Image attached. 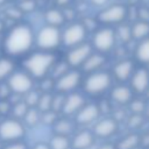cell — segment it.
<instances>
[{"label": "cell", "instance_id": "1", "mask_svg": "<svg viewBox=\"0 0 149 149\" xmlns=\"http://www.w3.org/2000/svg\"><path fill=\"white\" fill-rule=\"evenodd\" d=\"M34 40L35 34L29 24L16 23L6 33L2 48L8 56H21L33 48Z\"/></svg>", "mask_w": 149, "mask_h": 149}, {"label": "cell", "instance_id": "2", "mask_svg": "<svg viewBox=\"0 0 149 149\" xmlns=\"http://www.w3.org/2000/svg\"><path fill=\"white\" fill-rule=\"evenodd\" d=\"M56 63V56L50 51H36L23 61L24 71L33 79H43Z\"/></svg>", "mask_w": 149, "mask_h": 149}, {"label": "cell", "instance_id": "3", "mask_svg": "<svg viewBox=\"0 0 149 149\" xmlns=\"http://www.w3.org/2000/svg\"><path fill=\"white\" fill-rule=\"evenodd\" d=\"M34 43L41 51H50L56 49L62 43V33L52 26H43L35 35Z\"/></svg>", "mask_w": 149, "mask_h": 149}, {"label": "cell", "instance_id": "4", "mask_svg": "<svg viewBox=\"0 0 149 149\" xmlns=\"http://www.w3.org/2000/svg\"><path fill=\"white\" fill-rule=\"evenodd\" d=\"M26 135V126L21 120L6 118L0 121V140L5 143L19 142Z\"/></svg>", "mask_w": 149, "mask_h": 149}, {"label": "cell", "instance_id": "5", "mask_svg": "<svg viewBox=\"0 0 149 149\" xmlns=\"http://www.w3.org/2000/svg\"><path fill=\"white\" fill-rule=\"evenodd\" d=\"M8 88L12 94L24 95L27 92L34 88V79L23 70V71H14L9 78L6 80Z\"/></svg>", "mask_w": 149, "mask_h": 149}, {"label": "cell", "instance_id": "6", "mask_svg": "<svg viewBox=\"0 0 149 149\" xmlns=\"http://www.w3.org/2000/svg\"><path fill=\"white\" fill-rule=\"evenodd\" d=\"M111 81L109 73L105 71H95L85 79L84 90L88 94H100L109 87Z\"/></svg>", "mask_w": 149, "mask_h": 149}, {"label": "cell", "instance_id": "7", "mask_svg": "<svg viewBox=\"0 0 149 149\" xmlns=\"http://www.w3.org/2000/svg\"><path fill=\"white\" fill-rule=\"evenodd\" d=\"M85 34H86V29L81 23L79 22L71 23L62 33V43L70 48L76 47L83 43V40L85 38Z\"/></svg>", "mask_w": 149, "mask_h": 149}, {"label": "cell", "instance_id": "8", "mask_svg": "<svg viewBox=\"0 0 149 149\" xmlns=\"http://www.w3.org/2000/svg\"><path fill=\"white\" fill-rule=\"evenodd\" d=\"M93 45L100 52H107L113 49L115 43V33L109 28H102L95 31L93 36Z\"/></svg>", "mask_w": 149, "mask_h": 149}, {"label": "cell", "instance_id": "9", "mask_svg": "<svg viewBox=\"0 0 149 149\" xmlns=\"http://www.w3.org/2000/svg\"><path fill=\"white\" fill-rule=\"evenodd\" d=\"M91 45L88 43H80L76 47H72L66 54V63L71 66L83 65L85 59L92 54Z\"/></svg>", "mask_w": 149, "mask_h": 149}, {"label": "cell", "instance_id": "10", "mask_svg": "<svg viewBox=\"0 0 149 149\" xmlns=\"http://www.w3.org/2000/svg\"><path fill=\"white\" fill-rule=\"evenodd\" d=\"M80 79V73L78 71H68L55 80V88L58 91V93L64 94L65 92H70L76 88L79 85Z\"/></svg>", "mask_w": 149, "mask_h": 149}, {"label": "cell", "instance_id": "11", "mask_svg": "<svg viewBox=\"0 0 149 149\" xmlns=\"http://www.w3.org/2000/svg\"><path fill=\"white\" fill-rule=\"evenodd\" d=\"M127 15V9L122 5L108 6L99 13V21L104 23H119L125 20Z\"/></svg>", "mask_w": 149, "mask_h": 149}, {"label": "cell", "instance_id": "12", "mask_svg": "<svg viewBox=\"0 0 149 149\" xmlns=\"http://www.w3.org/2000/svg\"><path fill=\"white\" fill-rule=\"evenodd\" d=\"M132 88L137 93H144L149 87V72L147 69L141 68L134 71L130 76Z\"/></svg>", "mask_w": 149, "mask_h": 149}, {"label": "cell", "instance_id": "13", "mask_svg": "<svg viewBox=\"0 0 149 149\" xmlns=\"http://www.w3.org/2000/svg\"><path fill=\"white\" fill-rule=\"evenodd\" d=\"M85 104L84 97L78 94V93H71L68 97H65L64 104H63V108H62V113L65 115H71L77 113Z\"/></svg>", "mask_w": 149, "mask_h": 149}, {"label": "cell", "instance_id": "14", "mask_svg": "<svg viewBox=\"0 0 149 149\" xmlns=\"http://www.w3.org/2000/svg\"><path fill=\"white\" fill-rule=\"evenodd\" d=\"M118 129V123L113 118H104L94 125V134L99 137H108Z\"/></svg>", "mask_w": 149, "mask_h": 149}, {"label": "cell", "instance_id": "15", "mask_svg": "<svg viewBox=\"0 0 149 149\" xmlns=\"http://www.w3.org/2000/svg\"><path fill=\"white\" fill-rule=\"evenodd\" d=\"M100 114L99 107L94 104H90L86 106H83L76 115V120L78 123L80 125H86V123H91L92 121H94Z\"/></svg>", "mask_w": 149, "mask_h": 149}, {"label": "cell", "instance_id": "16", "mask_svg": "<svg viewBox=\"0 0 149 149\" xmlns=\"http://www.w3.org/2000/svg\"><path fill=\"white\" fill-rule=\"evenodd\" d=\"M133 69H134V64L132 61L129 59H122L120 62H118L114 68H113V73H114V77L118 79V80H127L132 73H133Z\"/></svg>", "mask_w": 149, "mask_h": 149}, {"label": "cell", "instance_id": "17", "mask_svg": "<svg viewBox=\"0 0 149 149\" xmlns=\"http://www.w3.org/2000/svg\"><path fill=\"white\" fill-rule=\"evenodd\" d=\"M94 142L93 134L88 130H81L73 137L71 146L73 149H87Z\"/></svg>", "mask_w": 149, "mask_h": 149}, {"label": "cell", "instance_id": "18", "mask_svg": "<svg viewBox=\"0 0 149 149\" xmlns=\"http://www.w3.org/2000/svg\"><path fill=\"white\" fill-rule=\"evenodd\" d=\"M132 90L127 86H116L112 90L111 92V97H112V100L120 104V105H125V104H128L130 100H132Z\"/></svg>", "mask_w": 149, "mask_h": 149}, {"label": "cell", "instance_id": "19", "mask_svg": "<svg viewBox=\"0 0 149 149\" xmlns=\"http://www.w3.org/2000/svg\"><path fill=\"white\" fill-rule=\"evenodd\" d=\"M105 63V57L100 54H91L83 63V69L86 72H95Z\"/></svg>", "mask_w": 149, "mask_h": 149}, {"label": "cell", "instance_id": "20", "mask_svg": "<svg viewBox=\"0 0 149 149\" xmlns=\"http://www.w3.org/2000/svg\"><path fill=\"white\" fill-rule=\"evenodd\" d=\"M44 20H45L48 26H52V27H56V28H58L59 26H62L65 22L63 13L58 8H49V9H47L44 12Z\"/></svg>", "mask_w": 149, "mask_h": 149}, {"label": "cell", "instance_id": "21", "mask_svg": "<svg viewBox=\"0 0 149 149\" xmlns=\"http://www.w3.org/2000/svg\"><path fill=\"white\" fill-rule=\"evenodd\" d=\"M15 71V63L10 57H0V83L9 78Z\"/></svg>", "mask_w": 149, "mask_h": 149}, {"label": "cell", "instance_id": "22", "mask_svg": "<svg viewBox=\"0 0 149 149\" xmlns=\"http://www.w3.org/2000/svg\"><path fill=\"white\" fill-rule=\"evenodd\" d=\"M52 127L56 135H63V136L70 135L73 129L72 122H70L68 119H57L56 122L52 125Z\"/></svg>", "mask_w": 149, "mask_h": 149}, {"label": "cell", "instance_id": "23", "mask_svg": "<svg viewBox=\"0 0 149 149\" xmlns=\"http://www.w3.org/2000/svg\"><path fill=\"white\" fill-rule=\"evenodd\" d=\"M130 30H132V37L133 38L144 40L149 35V22L137 21L133 24Z\"/></svg>", "mask_w": 149, "mask_h": 149}, {"label": "cell", "instance_id": "24", "mask_svg": "<svg viewBox=\"0 0 149 149\" xmlns=\"http://www.w3.org/2000/svg\"><path fill=\"white\" fill-rule=\"evenodd\" d=\"M40 120H41V112L36 107H31V108H28L26 115L22 119V122L24 126L33 128L40 123Z\"/></svg>", "mask_w": 149, "mask_h": 149}, {"label": "cell", "instance_id": "25", "mask_svg": "<svg viewBox=\"0 0 149 149\" xmlns=\"http://www.w3.org/2000/svg\"><path fill=\"white\" fill-rule=\"evenodd\" d=\"M139 144H140V136L137 134H128L118 142L115 148L116 149H135Z\"/></svg>", "mask_w": 149, "mask_h": 149}, {"label": "cell", "instance_id": "26", "mask_svg": "<svg viewBox=\"0 0 149 149\" xmlns=\"http://www.w3.org/2000/svg\"><path fill=\"white\" fill-rule=\"evenodd\" d=\"M49 148L50 149H69L71 146V142L68 136L63 135H54L49 141Z\"/></svg>", "mask_w": 149, "mask_h": 149}, {"label": "cell", "instance_id": "27", "mask_svg": "<svg viewBox=\"0 0 149 149\" xmlns=\"http://www.w3.org/2000/svg\"><path fill=\"white\" fill-rule=\"evenodd\" d=\"M28 106L23 102V100H19L14 104H12V107H10V115L12 118L16 119V120H22L23 116L26 115L27 111H28Z\"/></svg>", "mask_w": 149, "mask_h": 149}, {"label": "cell", "instance_id": "28", "mask_svg": "<svg viewBox=\"0 0 149 149\" xmlns=\"http://www.w3.org/2000/svg\"><path fill=\"white\" fill-rule=\"evenodd\" d=\"M136 58L142 63H149V38H144L137 45Z\"/></svg>", "mask_w": 149, "mask_h": 149}, {"label": "cell", "instance_id": "29", "mask_svg": "<svg viewBox=\"0 0 149 149\" xmlns=\"http://www.w3.org/2000/svg\"><path fill=\"white\" fill-rule=\"evenodd\" d=\"M51 102H52V94L50 92H42L37 102L36 108L43 113L47 111H51Z\"/></svg>", "mask_w": 149, "mask_h": 149}, {"label": "cell", "instance_id": "30", "mask_svg": "<svg viewBox=\"0 0 149 149\" xmlns=\"http://www.w3.org/2000/svg\"><path fill=\"white\" fill-rule=\"evenodd\" d=\"M40 95H41V93L38 92V91H36V90H30L29 92H27L24 95H23V102L29 107V108H31V107H36L37 106V102H38V99H40Z\"/></svg>", "mask_w": 149, "mask_h": 149}, {"label": "cell", "instance_id": "31", "mask_svg": "<svg viewBox=\"0 0 149 149\" xmlns=\"http://www.w3.org/2000/svg\"><path fill=\"white\" fill-rule=\"evenodd\" d=\"M116 36L122 43H128L133 37H132V30L130 27L127 24H120L116 29Z\"/></svg>", "mask_w": 149, "mask_h": 149}, {"label": "cell", "instance_id": "32", "mask_svg": "<svg viewBox=\"0 0 149 149\" xmlns=\"http://www.w3.org/2000/svg\"><path fill=\"white\" fill-rule=\"evenodd\" d=\"M16 6L22 12V14H29L36 9L37 3H36V0H20Z\"/></svg>", "mask_w": 149, "mask_h": 149}, {"label": "cell", "instance_id": "33", "mask_svg": "<svg viewBox=\"0 0 149 149\" xmlns=\"http://www.w3.org/2000/svg\"><path fill=\"white\" fill-rule=\"evenodd\" d=\"M57 120V113L54 111H47L41 113V120L40 122L44 126H52Z\"/></svg>", "mask_w": 149, "mask_h": 149}, {"label": "cell", "instance_id": "34", "mask_svg": "<svg viewBox=\"0 0 149 149\" xmlns=\"http://www.w3.org/2000/svg\"><path fill=\"white\" fill-rule=\"evenodd\" d=\"M65 97L63 93H58L56 95H52V102H51V111L58 113L62 111L63 108V104H64Z\"/></svg>", "mask_w": 149, "mask_h": 149}, {"label": "cell", "instance_id": "35", "mask_svg": "<svg viewBox=\"0 0 149 149\" xmlns=\"http://www.w3.org/2000/svg\"><path fill=\"white\" fill-rule=\"evenodd\" d=\"M69 64L66 63V62H61V63H55V65L52 66V69L51 70H54L52 71V74H54V77L57 79V78H59L61 76H63L65 72H68L69 70ZM55 79V80H56Z\"/></svg>", "mask_w": 149, "mask_h": 149}, {"label": "cell", "instance_id": "36", "mask_svg": "<svg viewBox=\"0 0 149 149\" xmlns=\"http://www.w3.org/2000/svg\"><path fill=\"white\" fill-rule=\"evenodd\" d=\"M130 109L134 114H142L146 111V104L141 99H135L132 100L130 102Z\"/></svg>", "mask_w": 149, "mask_h": 149}, {"label": "cell", "instance_id": "37", "mask_svg": "<svg viewBox=\"0 0 149 149\" xmlns=\"http://www.w3.org/2000/svg\"><path fill=\"white\" fill-rule=\"evenodd\" d=\"M143 123V115L142 114H133L128 119L129 128H139Z\"/></svg>", "mask_w": 149, "mask_h": 149}, {"label": "cell", "instance_id": "38", "mask_svg": "<svg viewBox=\"0 0 149 149\" xmlns=\"http://www.w3.org/2000/svg\"><path fill=\"white\" fill-rule=\"evenodd\" d=\"M6 15H7L9 19H12V20H19V19H21V17L23 16L22 12L19 9L17 6H15V7L12 6V7L7 8V9H6Z\"/></svg>", "mask_w": 149, "mask_h": 149}, {"label": "cell", "instance_id": "39", "mask_svg": "<svg viewBox=\"0 0 149 149\" xmlns=\"http://www.w3.org/2000/svg\"><path fill=\"white\" fill-rule=\"evenodd\" d=\"M41 80H42L41 90H43V92H50V90H52V87H55V79H52V78H43Z\"/></svg>", "mask_w": 149, "mask_h": 149}, {"label": "cell", "instance_id": "40", "mask_svg": "<svg viewBox=\"0 0 149 149\" xmlns=\"http://www.w3.org/2000/svg\"><path fill=\"white\" fill-rule=\"evenodd\" d=\"M12 104L9 102L8 99H0V115L8 114L10 112Z\"/></svg>", "mask_w": 149, "mask_h": 149}, {"label": "cell", "instance_id": "41", "mask_svg": "<svg viewBox=\"0 0 149 149\" xmlns=\"http://www.w3.org/2000/svg\"><path fill=\"white\" fill-rule=\"evenodd\" d=\"M62 13H63V16H64V20L66 21H72L73 19H74V16H76V12H74V9L73 8H71V7H64V9L62 10Z\"/></svg>", "mask_w": 149, "mask_h": 149}, {"label": "cell", "instance_id": "42", "mask_svg": "<svg viewBox=\"0 0 149 149\" xmlns=\"http://www.w3.org/2000/svg\"><path fill=\"white\" fill-rule=\"evenodd\" d=\"M137 16L140 19V21H144V22H149V9L148 8H140L137 10Z\"/></svg>", "mask_w": 149, "mask_h": 149}, {"label": "cell", "instance_id": "43", "mask_svg": "<svg viewBox=\"0 0 149 149\" xmlns=\"http://www.w3.org/2000/svg\"><path fill=\"white\" fill-rule=\"evenodd\" d=\"M2 149H27V146L19 141V142H13V143H7Z\"/></svg>", "mask_w": 149, "mask_h": 149}, {"label": "cell", "instance_id": "44", "mask_svg": "<svg viewBox=\"0 0 149 149\" xmlns=\"http://www.w3.org/2000/svg\"><path fill=\"white\" fill-rule=\"evenodd\" d=\"M83 26H84V28L87 30V29H92V28H94L95 27V22H94V20H92V19H88V17H86V19H84V21H83V23H81Z\"/></svg>", "mask_w": 149, "mask_h": 149}, {"label": "cell", "instance_id": "45", "mask_svg": "<svg viewBox=\"0 0 149 149\" xmlns=\"http://www.w3.org/2000/svg\"><path fill=\"white\" fill-rule=\"evenodd\" d=\"M140 143H141L142 146L149 148V133H147V134L140 136Z\"/></svg>", "mask_w": 149, "mask_h": 149}, {"label": "cell", "instance_id": "46", "mask_svg": "<svg viewBox=\"0 0 149 149\" xmlns=\"http://www.w3.org/2000/svg\"><path fill=\"white\" fill-rule=\"evenodd\" d=\"M98 107H99V106H98ZM99 111H102V112H109L111 108H109V104H108V101H101L100 107H99Z\"/></svg>", "mask_w": 149, "mask_h": 149}, {"label": "cell", "instance_id": "47", "mask_svg": "<svg viewBox=\"0 0 149 149\" xmlns=\"http://www.w3.org/2000/svg\"><path fill=\"white\" fill-rule=\"evenodd\" d=\"M71 0H55V3L59 7H68Z\"/></svg>", "mask_w": 149, "mask_h": 149}, {"label": "cell", "instance_id": "48", "mask_svg": "<svg viewBox=\"0 0 149 149\" xmlns=\"http://www.w3.org/2000/svg\"><path fill=\"white\" fill-rule=\"evenodd\" d=\"M31 149H50V148H49V146H48L47 143H44V142H38V143H36Z\"/></svg>", "mask_w": 149, "mask_h": 149}, {"label": "cell", "instance_id": "49", "mask_svg": "<svg viewBox=\"0 0 149 149\" xmlns=\"http://www.w3.org/2000/svg\"><path fill=\"white\" fill-rule=\"evenodd\" d=\"M91 2L94 5V6H104V5H106L107 2H108V0H91Z\"/></svg>", "mask_w": 149, "mask_h": 149}, {"label": "cell", "instance_id": "50", "mask_svg": "<svg viewBox=\"0 0 149 149\" xmlns=\"http://www.w3.org/2000/svg\"><path fill=\"white\" fill-rule=\"evenodd\" d=\"M98 149H116L112 143H105V144H102V146H100Z\"/></svg>", "mask_w": 149, "mask_h": 149}, {"label": "cell", "instance_id": "51", "mask_svg": "<svg viewBox=\"0 0 149 149\" xmlns=\"http://www.w3.org/2000/svg\"><path fill=\"white\" fill-rule=\"evenodd\" d=\"M7 2H8V0H0V7H1V6H3V5H5V3H7Z\"/></svg>", "mask_w": 149, "mask_h": 149}, {"label": "cell", "instance_id": "52", "mask_svg": "<svg viewBox=\"0 0 149 149\" xmlns=\"http://www.w3.org/2000/svg\"><path fill=\"white\" fill-rule=\"evenodd\" d=\"M2 30H3V23H2V21H0V34L2 33Z\"/></svg>", "mask_w": 149, "mask_h": 149}, {"label": "cell", "instance_id": "53", "mask_svg": "<svg viewBox=\"0 0 149 149\" xmlns=\"http://www.w3.org/2000/svg\"><path fill=\"white\" fill-rule=\"evenodd\" d=\"M144 93H146V94H147V97H148V98H149V87H148V88H147V91H146V92H144Z\"/></svg>", "mask_w": 149, "mask_h": 149}, {"label": "cell", "instance_id": "54", "mask_svg": "<svg viewBox=\"0 0 149 149\" xmlns=\"http://www.w3.org/2000/svg\"><path fill=\"white\" fill-rule=\"evenodd\" d=\"M12 1H16V2H19V1H20V0H12Z\"/></svg>", "mask_w": 149, "mask_h": 149}, {"label": "cell", "instance_id": "55", "mask_svg": "<svg viewBox=\"0 0 149 149\" xmlns=\"http://www.w3.org/2000/svg\"><path fill=\"white\" fill-rule=\"evenodd\" d=\"M148 149H149V148H148Z\"/></svg>", "mask_w": 149, "mask_h": 149}]
</instances>
